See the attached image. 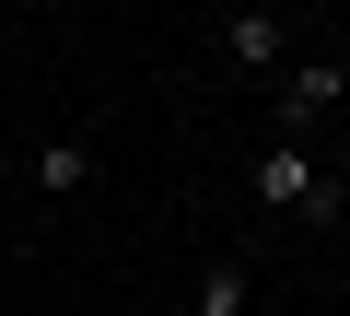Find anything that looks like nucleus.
<instances>
[{
    "mask_svg": "<svg viewBox=\"0 0 350 316\" xmlns=\"http://www.w3.org/2000/svg\"><path fill=\"white\" fill-rule=\"evenodd\" d=\"M211 47H222L234 71H280V59H292V36H280V12H222V24H211Z\"/></svg>",
    "mask_w": 350,
    "mask_h": 316,
    "instance_id": "nucleus-3",
    "label": "nucleus"
},
{
    "mask_svg": "<svg viewBox=\"0 0 350 316\" xmlns=\"http://www.w3.org/2000/svg\"><path fill=\"white\" fill-rule=\"evenodd\" d=\"M257 199L292 211V223H327V211H338V176L315 165L304 141H269V152H257Z\"/></svg>",
    "mask_w": 350,
    "mask_h": 316,
    "instance_id": "nucleus-1",
    "label": "nucleus"
},
{
    "mask_svg": "<svg viewBox=\"0 0 350 316\" xmlns=\"http://www.w3.org/2000/svg\"><path fill=\"white\" fill-rule=\"evenodd\" d=\"M338 94H350V59H292V82H280V141H304Z\"/></svg>",
    "mask_w": 350,
    "mask_h": 316,
    "instance_id": "nucleus-2",
    "label": "nucleus"
},
{
    "mask_svg": "<svg viewBox=\"0 0 350 316\" xmlns=\"http://www.w3.org/2000/svg\"><path fill=\"white\" fill-rule=\"evenodd\" d=\"M82 176H94L82 141H47V152H36V188H82Z\"/></svg>",
    "mask_w": 350,
    "mask_h": 316,
    "instance_id": "nucleus-5",
    "label": "nucleus"
},
{
    "mask_svg": "<svg viewBox=\"0 0 350 316\" xmlns=\"http://www.w3.org/2000/svg\"><path fill=\"white\" fill-rule=\"evenodd\" d=\"M199 316H245V258H211L199 269Z\"/></svg>",
    "mask_w": 350,
    "mask_h": 316,
    "instance_id": "nucleus-4",
    "label": "nucleus"
}]
</instances>
